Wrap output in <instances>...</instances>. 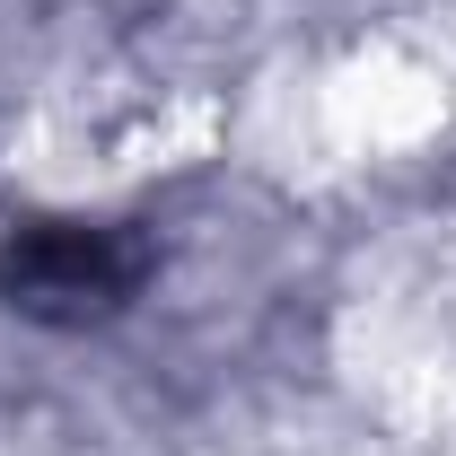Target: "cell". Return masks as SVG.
<instances>
[{
    "mask_svg": "<svg viewBox=\"0 0 456 456\" xmlns=\"http://www.w3.org/2000/svg\"><path fill=\"white\" fill-rule=\"evenodd\" d=\"M132 281H141L132 237L88 228V220H45V228H18V237L0 246V289H9V307L53 316V325H79V316L114 307Z\"/></svg>",
    "mask_w": 456,
    "mask_h": 456,
    "instance_id": "cell-1",
    "label": "cell"
}]
</instances>
